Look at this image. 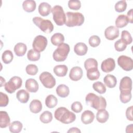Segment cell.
Here are the masks:
<instances>
[{
    "label": "cell",
    "instance_id": "5b68a950",
    "mask_svg": "<svg viewBox=\"0 0 133 133\" xmlns=\"http://www.w3.org/2000/svg\"><path fill=\"white\" fill-rule=\"evenodd\" d=\"M53 20L57 25L62 26L65 23L66 16L63 8L60 5H56L51 9Z\"/></svg>",
    "mask_w": 133,
    "mask_h": 133
},
{
    "label": "cell",
    "instance_id": "f907efd6",
    "mask_svg": "<svg viewBox=\"0 0 133 133\" xmlns=\"http://www.w3.org/2000/svg\"><path fill=\"white\" fill-rule=\"evenodd\" d=\"M132 124L128 125L126 128V132H132Z\"/></svg>",
    "mask_w": 133,
    "mask_h": 133
},
{
    "label": "cell",
    "instance_id": "5bb4252c",
    "mask_svg": "<svg viewBox=\"0 0 133 133\" xmlns=\"http://www.w3.org/2000/svg\"><path fill=\"white\" fill-rule=\"evenodd\" d=\"M83 76V70L79 66H74L72 68L69 73V77L73 81H79Z\"/></svg>",
    "mask_w": 133,
    "mask_h": 133
},
{
    "label": "cell",
    "instance_id": "cb8c5ba5",
    "mask_svg": "<svg viewBox=\"0 0 133 133\" xmlns=\"http://www.w3.org/2000/svg\"><path fill=\"white\" fill-rule=\"evenodd\" d=\"M36 7V3L33 0H26L23 2L22 7L24 11L31 12L35 10Z\"/></svg>",
    "mask_w": 133,
    "mask_h": 133
},
{
    "label": "cell",
    "instance_id": "9a60e30c",
    "mask_svg": "<svg viewBox=\"0 0 133 133\" xmlns=\"http://www.w3.org/2000/svg\"><path fill=\"white\" fill-rule=\"evenodd\" d=\"M25 88L30 92H36L38 90V84L37 81L33 78L28 79L25 84Z\"/></svg>",
    "mask_w": 133,
    "mask_h": 133
},
{
    "label": "cell",
    "instance_id": "ba28073f",
    "mask_svg": "<svg viewBox=\"0 0 133 133\" xmlns=\"http://www.w3.org/2000/svg\"><path fill=\"white\" fill-rule=\"evenodd\" d=\"M39 78L43 86L47 88H53L56 84L55 77L48 72H43L42 73L39 75Z\"/></svg>",
    "mask_w": 133,
    "mask_h": 133
},
{
    "label": "cell",
    "instance_id": "ac0fdd59",
    "mask_svg": "<svg viewBox=\"0 0 133 133\" xmlns=\"http://www.w3.org/2000/svg\"><path fill=\"white\" fill-rule=\"evenodd\" d=\"M87 50L88 47L84 43H78L74 47V51L78 56H84L86 55Z\"/></svg>",
    "mask_w": 133,
    "mask_h": 133
},
{
    "label": "cell",
    "instance_id": "f6af8a7d",
    "mask_svg": "<svg viewBox=\"0 0 133 133\" xmlns=\"http://www.w3.org/2000/svg\"><path fill=\"white\" fill-rule=\"evenodd\" d=\"M83 106L79 101H75L71 105V110L75 113H79L82 111Z\"/></svg>",
    "mask_w": 133,
    "mask_h": 133
},
{
    "label": "cell",
    "instance_id": "603a6c76",
    "mask_svg": "<svg viewBox=\"0 0 133 133\" xmlns=\"http://www.w3.org/2000/svg\"><path fill=\"white\" fill-rule=\"evenodd\" d=\"M56 93L59 97L65 98L69 95V88L64 84H60L56 88Z\"/></svg>",
    "mask_w": 133,
    "mask_h": 133
},
{
    "label": "cell",
    "instance_id": "60d3db41",
    "mask_svg": "<svg viewBox=\"0 0 133 133\" xmlns=\"http://www.w3.org/2000/svg\"><path fill=\"white\" fill-rule=\"evenodd\" d=\"M25 71L27 74L30 75H35L38 72L37 66L33 64H28L25 68Z\"/></svg>",
    "mask_w": 133,
    "mask_h": 133
},
{
    "label": "cell",
    "instance_id": "74e56055",
    "mask_svg": "<svg viewBox=\"0 0 133 133\" xmlns=\"http://www.w3.org/2000/svg\"><path fill=\"white\" fill-rule=\"evenodd\" d=\"M92 87L94 89L100 94H103L106 91L105 85L101 82H97L93 84Z\"/></svg>",
    "mask_w": 133,
    "mask_h": 133
},
{
    "label": "cell",
    "instance_id": "d590c367",
    "mask_svg": "<svg viewBox=\"0 0 133 133\" xmlns=\"http://www.w3.org/2000/svg\"><path fill=\"white\" fill-rule=\"evenodd\" d=\"M119 99L123 103H126L129 102L131 99V91H121Z\"/></svg>",
    "mask_w": 133,
    "mask_h": 133
},
{
    "label": "cell",
    "instance_id": "4dcf8cb0",
    "mask_svg": "<svg viewBox=\"0 0 133 133\" xmlns=\"http://www.w3.org/2000/svg\"><path fill=\"white\" fill-rule=\"evenodd\" d=\"M58 103L57 98L53 95H48L45 99V104L48 108L51 109L55 107Z\"/></svg>",
    "mask_w": 133,
    "mask_h": 133
},
{
    "label": "cell",
    "instance_id": "9c48e42d",
    "mask_svg": "<svg viewBox=\"0 0 133 133\" xmlns=\"http://www.w3.org/2000/svg\"><path fill=\"white\" fill-rule=\"evenodd\" d=\"M47 39L44 36L37 35L33 40L32 43V47L33 49L40 52L43 51L47 45Z\"/></svg>",
    "mask_w": 133,
    "mask_h": 133
},
{
    "label": "cell",
    "instance_id": "c3c4849f",
    "mask_svg": "<svg viewBox=\"0 0 133 133\" xmlns=\"http://www.w3.org/2000/svg\"><path fill=\"white\" fill-rule=\"evenodd\" d=\"M128 22L132 23V9H130L128 12H127V16Z\"/></svg>",
    "mask_w": 133,
    "mask_h": 133
},
{
    "label": "cell",
    "instance_id": "6da1fadb",
    "mask_svg": "<svg viewBox=\"0 0 133 133\" xmlns=\"http://www.w3.org/2000/svg\"><path fill=\"white\" fill-rule=\"evenodd\" d=\"M54 116L57 120L65 124L71 123L76 119L75 114L65 107H59L55 111Z\"/></svg>",
    "mask_w": 133,
    "mask_h": 133
},
{
    "label": "cell",
    "instance_id": "816d5d0a",
    "mask_svg": "<svg viewBox=\"0 0 133 133\" xmlns=\"http://www.w3.org/2000/svg\"><path fill=\"white\" fill-rule=\"evenodd\" d=\"M1 86H3V83H5V79H4L2 76L1 77Z\"/></svg>",
    "mask_w": 133,
    "mask_h": 133
},
{
    "label": "cell",
    "instance_id": "d4e9b609",
    "mask_svg": "<svg viewBox=\"0 0 133 133\" xmlns=\"http://www.w3.org/2000/svg\"><path fill=\"white\" fill-rule=\"evenodd\" d=\"M68 68L65 65H56L53 69L54 73L58 76L63 77L66 75Z\"/></svg>",
    "mask_w": 133,
    "mask_h": 133
},
{
    "label": "cell",
    "instance_id": "e0dca14e",
    "mask_svg": "<svg viewBox=\"0 0 133 133\" xmlns=\"http://www.w3.org/2000/svg\"><path fill=\"white\" fill-rule=\"evenodd\" d=\"M51 7L50 4L46 2L41 3L38 6V12L43 17H45L50 14L51 10Z\"/></svg>",
    "mask_w": 133,
    "mask_h": 133
},
{
    "label": "cell",
    "instance_id": "8992f818",
    "mask_svg": "<svg viewBox=\"0 0 133 133\" xmlns=\"http://www.w3.org/2000/svg\"><path fill=\"white\" fill-rule=\"evenodd\" d=\"M32 20L33 23L45 33H50L54 30V25L49 20L35 17L33 18Z\"/></svg>",
    "mask_w": 133,
    "mask_h": 133
},
{
    "label": "cell",
    "instance_id": "8fae6325",
    "mask_svg": "<svg viewBox=\"0 0 133 133\" xmlns=\"http://www.w3.org/2000/svg\"><path fill=\"white\" fill-rule=\"evenodd\" d=\"M119 34V30L115 26H108L104 31V36L108 40L113 41L116 39L118 37Z\"/></svg>",
    "mask_w": 133,
    "mask_h": 133
},
{
    "label": "cell",
    "instance_id": "4fadbf2b",
    "mask_svg": "<svg viewBox=\"0 0 133 133\" xmlns=\"http://www.w3.org/2000/svg\"><path fill=\"white\" fill-rule=\"evenodd\" d=\"M120 91H131L132 89V80L128 76L123 77L119 83Z\"/></svg>",
    "mask_w": 133,
    "mask_h": 133
},
{
    "label": "cell",
    "instance_id": "277c9868",
    "mask_svg": "<svg viewBox=\"0 0 133 133\" xmlns=\"http://www.w3.org/2000/svg\"><path fill=\"white\" fill-rule=\"evenodd\" d=\"M70 50V46L68 44L64 43L61 44L53 52L54 59L57 62L64 61L66 59Z\"/></svg>",
    "mask_w": 133,
    "mask_h": 133
},
{
    "label": "cell",
    "instance_id": "52a82bcc",
    "mask_svg": "<svg viewBox=\"0 0 133 133\" xmlns=\"http://www.w3.org/2000/svg\"><path fill=\"white\" fill-rule=\"evenodd\" d=\"M22 84V81L21 77L17 76L12 77L9 81L6 83L4 85L5 90L9 93L12 94L15 92V91L20 88Z\"/></svg>",
    "mask_w": 133,
    "mask_h": 133
},
{
    "label": "cell",
    "instance_id": "f546056e",
    "mask_svg": "<svg viewBox=\"0 0 133 133\" xmlns=\"http://www.w3.org/2000/svg\"><path fill=\"white\" fill-rule=\"evenodd\" d=\"M50 41L54 45L58 46L59 45L63 43L64 41V37L62 34L60 33H56L52 35Z\"/></svg>",
    "mask_w": 133,
    "mask_h": 133
},
{
    "label": "cell",
    "instance_id": "f1b7e54d",
    "mask_svg": "<svg viewBox=\"0 0 133 133\" xmlns=\"http://www.w3.org/2000/svg\"><path fill=\"white\" fill-rule=\"evenodd\" d=\"M128 23L127 17L125 15H119L115 20V25L117 28H122Z\"/></svg>",
    "mask_w": 133,
    "mask_h": 133
},
{
    "label": "cell",
    "instance_id": "44dd1931",
    "mask_svg": "<svg viewBox=\"0 0 133 133\" xmlns=\"http://www.w3.org/2000/svg\"><path fill=\"white\" fill-rule=\"evenodd\" d=\"M16 98L21 103H26L30 98V95L28 91L24 89H21L17 91L16 94Z\"/></svg>",
    "mask_w": 133,
    "mask_h": 133
},
{
    "label": "cell",
    "instance_id": "8d00e7d4",
    "mask_svg": "<svg viewBox=\"0 0 133 133\" xmlns=\"http://www.w3.org/2000/svg\"><path fill=\"white\" fill-rule=\"evenodd\" d=\"M121 39L126 45L130 44L132 41L131 34L128 31L126 30H124L122 32Z\"/></svg>",
    "mask_w": 133,
    "mask_h": 133
},
{
    "label": "cell",
    "instance_id": "7c38bea8",
    "mask_svg": "<svg viewBox=\"0 0 133 133\" xmlns=\"http://www.w3.org/2000/svg\"><path fill=\"white\" fill-rule=\"evenodd\" d=\"M115 68V60L111 58H109L103 60L101 64V69L102 71L105 73H109L112 71Z\"/></svg>",
    "mask_w": 133,
    "mask_h": 133
},
{
    "label": "cell",
    "instance_id": "7402d4cb",
    "mask_svg": "<svg viewBox=\"0 0 133 133\" xmlns=\"http://www.w3.org/2000/svg\"><path fill=\"white\" fill-rule=\"evenodd\" d=\"M26 45L23 43H18L14 47V51L15 54L19 57L24 56L26 51Z\"/></svg>",
    "mask_w": 133,
    "mask_h": 133
},
{
    "label": "cell",
    "instance_id": "836d02e7",
    "mask_svg": "<svg viewBox=\"0 0 133 133\" xmlns=\"http://www.w3.org/2000/svg\"><path fill=\"white\" fill-rule=\"evenodd\" d=\"M39 119L43 123H49L52 119V114L50 112L48 111H45L41 114L39 116Z\"/></svg>",
    "mask_w": 133,
    "mask_h": 133
},
{
    "label": "cell",
    "instance_id": "30bf717a",
    "mask_svg": "<svg viewBox=\"0 0 133 133\" xmlns=\"http://www.w3.org/2000/svg\"><path fill=\"white\" fill-rule=\"evenodd\" d=\"M118 65L126 71H130L133 69V60L128 56L122 55L117 59Z\"/></svg>",
    "mask_w": 133,
    "mask_h": 133
},
{
    "label": "cell",
    "instance_id": "ffe728a7",
    "mask_svg": "<svg viewBox=\"0 0 133 133\" xmlns=\"http://www.w3.org/2000/svg\"><path fill=\"white\" fill-rule=\"evenodd\" d=\"M10 119L8 113L6 111H1L0 112V127L1 128H6L10 125Z\"/></svg>",
    "mask_w": 133,
    "mask_h": 133
},
{
    "label": "cell",
    "instance_id": "b9f144b4",
    "mask_svg": "<svg viewBox=\"0 0 133 133\" xmlns=\"http://www.w3.org/2000/svg\"><path fill=\"white\" fill-rule=\"evenodd\" d=\"M100 38L97 35H92L89 39V44L92 47H97L100 44Z\"/></svg>",
    "mask_w": 133,
    "mask_h": 133
},
{
    "label": "cell",
    "instance_id": "2e32d148",
    "mask_svg": "<svg viewBox=\"0 0 133 133\" xmlns=\"http://www.w3.org/2000/svg\"><path fill=\"white\" fill-rule=\"evenodd\" d=\"M95 118V114L90 110H86L81 115V121L84 124L91 123Z\"/></svg>",
    "mask_w": 133,
    "mask_h": 133
},
{
    "label": "cell",
    "instance_id": "1f68e13d",
    "mask_svg": "<svg viewBox=\"0 0 133 133\" xmlns=\"http://www.w3.org/2000/svg\"><path fill=\"white\" fill-rule=\"evenodd\" d=\"M23 125L19 121L12 122L9 126V129L10 132L12 133L20 132L22 129Z\"/></svg>",
    "mask_w": 133,
    "mask_h": 133
},
{
    "label": "cell",
    "instance_id": "f35d334b",
    "mask_svg": "<svg viewBox=\"0 0 133 133\" xmlns=\"http://www.w3.org/2000/svg\"><path fill=\"white\" fill-rule=\"evenodd\" d=\"M84 67L86 70L91 68H98V62L94 58H88L84 62Z\"/></svg>",
    "mask_w": 133,
    "mask_h": 133
},
{
    "label": "cell",
    "instance_id": "d6986e66",
    "mask_svg": "<svg viewBox=\"0 0 133 133\" xmlns=\"http://www.w3.org/2000/svg\"><path fill=\"white\" fill-rule=\"evenodd\" d=\"M109 117L108 112L105 109H101L98 110L96 114L97 121L100 123H105Z\"/></svg>",
    "mask_w": 133,
    "mask_h": 133
},
{
    "label": "cell",
    "instance_id": "7dc6e473",
    "mask_svg": "<svg viewBox=\"0 0 133 133\" xmlns=\"http://www.w3.org/2000/svg\"><path fill=\"white\" fill-rule=\"evenodd\" d=\"M132 106L128 107L126 111V116L128 120L130 121H133V116H132Z\"/></svg>",
    "mask_w": 133,
    "mask_h": 133
},
{
    "label": "cell",
    "instance_id": "7bdbcfd3",
    "mask_svg": "<svg viewBox=\"0 0 133 133\" xmlns=\"http://www.w3.org/2000/svg\"><path fill=\"white\" fill-rule=\"evenodd\" d=\"M69 7L73 10H78L81 7V3L78 0H70L68 2Z\"/></svg>",
    "mask_w": 133,
    "mask_h": 133
},
{
    "label": "cell",
    "instance_id": "e575fe53",
    "mask_svg": "<svg viewBox=\"0 0 133 133\" xmlns=\"http://www.w3.org/2000/svg\"><path fill=\"white\" fill-rule=\"evenodd\" d=\"M14 56L12 52L9 50L4 51L2 55V59L3 62L5 64L10 63L13 60Z\"/></svg>",
    "mask_w": 133,
    "mask_h": 133
},
{
    "label": "cell",
    "instance_id": "83f0119b",
    "mask_svg": "<svg viewBox=\"0 0 133 133\" xmlns=\"http://www.w3.org/2000/svg\"><path fill=\"white\" fill-rule=\"evenodd\" d=\"M103 81L105 84L110 88H114L117 83L116 77L111 74L107 75L103 78Z\"/></svg>",
    "mask_w": 133,
    "mask_h": 133
},
{
    "label": "cell",
    "instance_id": "bcb514c9",
    "mask_svg": "<svg viewBox=\"0 0 133 133\" xmlns=\"http://www.w3.org/2000/svg\"><path fill=\"white\" fill-rule=\"evenodd\" d=\"M0 94H1L0 106L1 107H6L7 105L9 102V99L8 97V96L2 92H1Z\"/></svg>",
    "mask_w": 133,
    "mask_h": 133
},
{
    "label": "cell",
    "instance_id": "d6a6232c",
    "mask_svg": "<svg viewBox=\"0 0 133 133\" xmlns=\"http://www.w3.org/2000/svg\"><path fill=\"white\" fill-rule=\"evenodd\" d=\"M40 57V53L33 49H30L27 53V58L28 60L31 61H36L38 60Z\"/></svg>",
    "mask_w": 133,
    "mask_h": 133
},
{
    "label": "cell",
    "instance_id": "4316f807",
    "mask_svg": "<svg viewBox=\"0 0 133 133\" xmlns=\"http://www.w3.org/2000/svg\"><path fill=\"white\" fill-rule=\"evenodd\" d=\"M86 75L89 80L94 81L98 79L99 78L100 73L98 68H94L87 70Z\"/></svg>",
    "mask_w": 133,
    "mask_h": 133
},
{
    "label": "cell",
    "instance_id": "7a4b0ae2",
    "mask_svg": "<svg viewBox=\"0 0 133 133\" xmlns=\"http://www.w3.org/2000/svg\"><path fill=\"white\" fill-rule=\"evenodd\" d=\"M86 103L94 109L99 110L105 109L107 107L105 99L102 96H98L94 93H89L85 98Z\"/></svg>",
    "mask_w": 133,
    "mask_h": 133
},
{
    "label": "cell",
    "instance_id": "3957f363",
    "mask_svg": "<svg viewBox=\"0 0 133 133\" xmlns=\"http://www.w3.org/2000/svg\"><path fill=\"white\" fill-rule=\"evenodd\" d=\"M65 25L68 27L81 26L84 22L83 15L78 12L68 11L66 14Z\"/></svg>",
    "mask_w": 133,
    "mask_h": 133
},
{
    "label": "cell",
    "instance_id": "484cf974",
    "mask_svg": "<svg viewBox=\"0 0 133 133\" xmlns=\"http://www.w3.org/2000/svg\"><path fill=\"white\" fill-rule=\"evenodd\" d=\"M29 108L31 112L33 113H38L42 109V104L39 100L34 99L31 102Z\"/></svg>",
    "mask_w": 133,
    "mask_h": 133
},
{
    "label": "cell",
    "instance_id": "ab89813d",
    "mask_svg": "<svg viewBox=\"0 0 133 133\" xmlns=\"http://www.w3.org/2000/svg\"><path fill=\"white\" fill-rule=\"evenodd\" d=\"M127 7V3L125 0L117 2L115 5V10L118 12L124 11Z\"/></svg>",
    "mask_w": 133,
    "mask_h": 133
},
{
    "label": "cell",
    "instance_id": "ee69618b",
    "mask_svg": "<svg viewBox=\"0 0 133 133\" xmlns=\"http://www.w3.org/2000/svg\"><path fill=\"white\" fill-rule=\"evenodd\" d=\"M126 45L121 40V39H119L115 42L114 47L117 51H124L126 48Z\"/></svg>",
    "mask_w": 133,
    "mask_h": 133
},
{
    "label": "cell",
    "instance_id": "681fc988",
    "mask_svg": "<svg viewBox=\"0 0 133 133\" xmlns=\"http://www.w3.org/2000/svg\"><path fill=\"white\" fill-rule=\"evenodd\" d=\"M68 133L69 132H81V130L77 128V127H72V128H71L68 131H67Z\"/></svg>",
    "mask_w": 133,
    "mask_h": 133
}]
</instances>
